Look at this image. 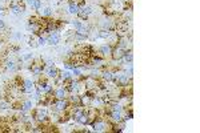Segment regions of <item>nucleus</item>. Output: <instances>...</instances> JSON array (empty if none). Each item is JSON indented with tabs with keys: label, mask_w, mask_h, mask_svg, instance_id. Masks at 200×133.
I'll list each match as a JSON object with an SVG mask.
<instances>
[{
	"label": "nucleus",
	"mask_w": 200,
	"mask_h": 133,
	"mask_svg": "<svg viewBox=\"0 0 200 133\" xmlns=\"http://www.w3.org/2000/svg\"><path fill=\"white\" fill-rule=\"evenodd\" d=\"M123 3H124V1H132V0H122Z\"/></svg>",
	"instance_id": "nucleus-19"
},
{
	"label": "nucleus",
	"mask_w": 200,
	"mask_h": 133,
	"mask_svg": "<svg viewBox=\"0 0 200 133\" xmlns=\"http://www.w3.org/2000/svg\"><path fill=\"white\" fill-rule=\"evenodd\" d=\"M60 72H62V69H59V68H57V66L55 65V64H51V65H47L45 71H44V73H45V76H47L50 80L56 79V77L60 75Z\"/></svg>",
	"instance_id": "nucleus-1"
},
{
	"label": "nucleus",
	"mask_w": 200,
	"mask_h": 133,
	"mask_svg": "<svg viewBox=\"0 0 200 133\" xmlns=\"http://www.w3.org/2000/svg\"><path fill=\"white\" fill-rule=\"evenodd\" d=\"M31 8L34 11H36V12H38V11L41 8V0H35V1H34V6H32Z\"/></svg>",
	"instance_id": "nucleus-13"
},
{
	"label": "nucleus",
	"mask_w": 200,
	"mask_h": 133,
	"mask_svg": "<svg viewBox=\"0 0 200 133\" xmlns=\"http://www.w3.org/2000/svg\"><path fill=\"white\" fill-rule=\"evenodd\" d=\"M62 40V36H60L59 32H52L47 36V45H57Z\"/></svg>",
	"instance_id": "nucleus-2"
},
{
	"label": "nucleus",
	"mask_w": 200,
	"mask_h": 133,
	"mask_svg": "<svg viewBox=\"0 0 200 133\" xmlns=\"http://www.w3.org/2000/svg\"><path fill=\"white\" fill-rule=\"evenodd\" d=\"M24 1H25V4H27V6L32 7V6H34V1H35V0H24Z\"/></svg>",
	"instance_id": "nucleus-17"
},
{
	"label": "nucleus",
	"mask_w": 200,
	"mask_h": 133,
	"mask_svg": "<svg viewBox=\"0 0 200 133\" xmlns=\"http://www.w3.org/2000/svg\"><path fill=\"white\" fill-rule=\"evenodd\" d=\"M68 13H71V15H76V13L79 12V7H78V4L76 3H73V4H68Z\"/></svg>",
	"instance_id": "nucleus-10"
},
{
	"label": "nucleus",
	"mask_w": 200,
	"mask_h": 133,
	"mask_svg": "<svg viewBox=\"0 0 200 133\" xmlns=\"http://www.w3.org/2000/svg\"><path fill=\"white\" fill-rule=\"evenodd\" d=\"M53 97L55 98H67L68 97V92L66 91V88L62 85L56 87L53 89Z\"/></svg>",
	"instance_id": "nucleus-4"
},
{
	"label": "nucleus",
	"mask_w": 200,
	"mask_h": 133,
	"mask_svg": "<svg viewBox=\"0 0 200 133\" xmlns=\"http://www.w3.org/2000/svg\"><path fill=\"white\" fill-rule=\"evenodd\" d=\"M79 11H80V12H83L84 15H87V16H91V15H92V12H94V10H92V7L87 6V4H85L84 7H81V8H80Z\"/></svg>",
	"instance_id": "nucleus-11"
},
{
	"label": "nucleus",
	"mask_w": 200,
	"mask_h": 133,
	"mask_svg": "<svg viewBox=\"0 0 200 133\" xmlns=\"http://www.w3.org/2000/svg\"><path fill=\"white\" fill-rule=\"evenodd\" d=\"M72 24V27L75 28V31H79V29H81L83 28V26H84L85 23H83V21H80L79 19H76V20H72V21H69Z\"/></svg>",
	"instance_id": "nucleus-9"
},
{
	"label": "nucleus",
	"mask_w": 200,
	"mask_h": 133,
	"mask_svg": "<svg viewBox=\"0 0 200 133\" xmlns=\"http://www.w3.org/2000/svg\"><path fill=\"white\" fill-rule=\"evenodd\" d=\"M38 44H39V47H44V45H47V37H45V36H43V35L38 36Z\"/></svg>",
	"instance_id": "nucleus-12"
},
{
	"label": "nucleus",
	"mask_w": 200,
	"mask_h": 133,
	"mask_svg": "<svg viewBox=\"0 0 200 133\" xmlns=\"http://www.w3.org/2000/svg\"><path fill=\"white\" fill-rule=\"evenodd\" d=\"M23 87H24L25 91H27V95H32L34 91H35V88H36V82H35L32 79H24V81H23Z\"/></svg>",
	"instance_id": "nucleus-3"
},
{
	"label": "nucleus",
	"mask_w": 200,
	"mask_h": 133,
	"mask_svg": "<svg viewBox=\"0 0 200 133\" xmlns=\"http://www.w3.org/2000/svg\"><path fill=\"white\" fill-rule=\"evenodd\" d=\"M12 36L16 39V40H22V39H23V35H22V33H19V32H15Z\"/></svg>",
	"instance_id": "nucleus-16"
},
{
	"label": "nucleus",
	"mask_w": 200,
	"mask_h": 133,
	"mask_svg": "<svg viewBox=\"0 0 200 133\" xmlns=\"http://www.w3.org/2000/svg\"><path fill=\"white\" fill-rule=\"evenodd\" d=\"M22 59H23V61H29V60H32V59H34V55H32V53H24L22 56Z\"/></svg>",
	"instance_id": "nucleus-14"
},
{
	"label": "nucleus",
	"mask_w": 200,
	"mask_h": 133,
	"mask_svg": "<svg viewBox=\"0 0 200 133\" xmlns=\"http://www.w3.org/2000/svg\"><path fill=\"white\" fill-rule=\"evenodd\" d=\"M36 13H38L39 16H41V17H52L53 11L51 7H44V8H40Z\"/></svg>",
	"instance_id": "nucleus-5"
},
{
	"label": "nucleus",
	"mask_w": 200,
	"mask_h": 133,
	"mask_svg": "<svg viewBox=\"0 0 200 133\" xmlns=\"http://www.w3.org/2000/svg\"><path fill=\"white\" fill-rule=\"evenodd\" d=\"M6 13H7V12H4V11H0V19H3Z\"/></svg>",
	"instance_id": "nucleus-18"
},
{
	"label": "nucleus",
	"mask_w": 200,
	"mask_h": 133,
	"mask_svg": "<svg viewBox=\"0 0 200 133\" xmlns=\"http://www.w3.org/2000/svg\"><path fill=\"white\" fill-rule=\"evenodd\" d=\"M22 104H23V111L25 112H29L35 107L32 98H22Z\"/></svg>",
	"instance_id": "nucleus-6"
},
{
	"label": "nucleus",
	"mask_w": 200,
	"mask_h": 133,
	"mask_svg": "<svg viewBox=\"0 0 200 133\" xmlns=\"http://www.w3.org/2000/svg\"><path fill=\"white\" fill-rule=\"evenodd\" d=\"M27 43H28V45L29 47H32V48H36V47H39V44H38V36L36 35H29V36H27Z\"/></svg>",
	"instance_id": "nucleus-7"
},
{
	"label": "nucleus",
	"mask_w": 200,
	"mask_h": 133,
	"mask_svg": "<svg viewBox=\"0 0 200 133\" xmlns=\"http://www.w3.org/2000/svg\"><path fill=\"white\" fill-rule=\"evenodd\" d=\"M16 1H20V0H16Z\"/></svg>",
	"instance_id": "nucleus-20"
},
{
	"label": "nucleus",
	"mask_w": 200,
	"mask_h": 133,
	"mask_svg": "<svg viewBox=\"0 0 200 133\" xmlns=\"http://www.w3.org/2000/svg\"><path fill=\"white\" fill-rule=\"evenodd\" d=\"M71 72H72V76H73V79H79V77L83 75V69H81V66H79V65L75 66V68H73Z\"/></svg>",
	"instance_id": "nucleus-8"
},
{
	"label": "nucleus",
	"mask_w": 200,
	"mask_h": 133,
	"mask_svg": "<svg viewBox=\"0 0 200 133\" xmlns=\"http://www.w3.org/2000/svg\"><path fill=\"white\" fill-rule=\"evenodd\" d=\"M7 28V24L4 21V19H0V31H4Z\"/></svg>",
	"instance_id": "nucleus-15"
}]
</instances>
